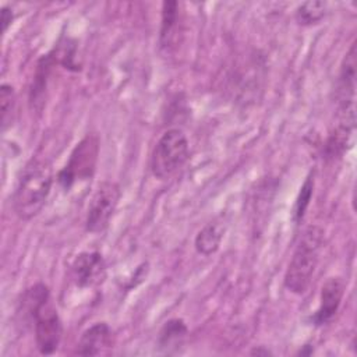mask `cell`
Wrapping results in <instances>:
<instances>
[{
    "instance_id": "obj_1",
    "label": "cell",
    "mask_w": 357,
    "mask_h": 357,
    "mask_svg": "<svg viewBox=\"0 0 357 357\" xmlns=\"http://www.w3.org/2000/svg\"><path fill=\"white\" fill-rule=\"evenodd\" d=\"M22 312L33 322L35 343L40 354H53L63 337V322L45 283L28 287L21 298Z\"/></svg>"
},
{
    "instance_id": "obj_2",
    "label": "cell",
    "mask_w": 357,
    "mask_h": 357,
    "mask_svg": "<svg viewBox=\"0 0 357 357\" xmlns=\"http://www.w3.org/2000/svg\"><path fill=\"white\" fill-rule=\"evenodd\" d=\"M53 185V169L47 159L32 158L17 181L13 208L21 220H31L43 209Z\"/></svg>"
},
{
    "instance_id": "obj_3",
    "label": "cell",
    "mask_w": 357,
    "mask_h": 357,
    "mask_svg": "<svg viewBox=\"0 0 357 357\" xmlns=\"http://www.w3.org/2000/svg\"><path fill=\"white\" fill-rule=\"evenodd\" d=\"M322 245V227L312 225L304 229L283 278V284L290 293L301 296L308 290L319 262Z\"/></svg>"
},
{
    "instance_id": "obj_4",
    "label": "cell",
    "mask_w": 357,
    "mask_h": 357,
    "mask_svg": "<svg viewBox=\"0 0 357 357\" xmlns=\"http://www.w3.org/2000/svg\"><path fill=\"white\" fill-rule=\"evenodd\" d=\"M190 159L188 139L181 128H169L158 139L151 155V172L159 180L177 174Z\"/></svg>"
},
{
    "instance_id": "obj_5",
    "label": "cell",
    "mask_w": 357,
    "mask_h": 357,
    "mask_svg": "<svg viewBox=\"0 0 357 357\" xmlns=\"http://www.w3.org/2000/svg\"><path fill=\"white\" fill-rule=\"evenodd\" d=\"M99 155V138L96 134H86L73 149L64 167L57 174V181L63 190L68 191L77 181L88 180L93 176Z\"/></svg>"
},
{
    "instance_id": "obj_6",
    "label": "cell",
    "mask_w": 357,
    "mask_h": 357,
    "mask_svg": "<svg viewBox=\"0 0 357 357\" xmlns=\"http://www.w3.org/2000/svg\"><path fill=\"white\" fill-rule=\"evenodd\" d=\"M120 187L117 183L105 180L99 183L88 205L85 218V230L89 233H102L109 227V223L117 209L120 201Z\"/></svg>"
},
{
    "instance_id": "obj_7",
    "label": "cell",
    "mask_w": 357,
    "mask_h": 357,
    "mask_svg": "<svg viewBox=\"0 0 357 357\" xmlns=\"http://www.w3.org/2000/svg\"><path fill=\"white\" fill-rule=\"evenodd\" d=\"M354 95H356V43L353 42L340 64V71L337 78V91H336L339 121H344L353 126L356 123Z\"/></svg>"
},
{
    "instance_id": "obj_8",
    "label": "cell",
    "mask_w": 357,
    "mask_h": 357,
    "mask_svg": "<svg viewBox=\"0 0 357 357\" xmlns=\"http://www.w3.org/2000/svg\"><path fill=\"white\" fill-rule=\"evenodd\" d=\"M107 275V265L103 255L98 251H82L71 264L74 283L81 287H96L102 284Z\"/></svg>"
},
{
    "instance_id": "obj_9",
    "label": "cell",
    "mask_w": 357,
    "mask_h": 357,
    "mask_svg": "<svg viewBox=\"0 0 357 357\" xmlns=\"http://www.w3.org/2000/svg\"><path fill=\"white\" fill-rule=\"evenodd\" d=\"M344 287V280L339 276H332L326 279V282L321 287L319 305L311 317V321L315 326H324L335 318L342 304Z\"/></svg>"
},
{
    "instance_id": "obj_10",
    "label": "cell",
    "mask_w": 357,
    "mask_h": 357,
    "mask_svg": "<svg viewBox=\"0 0 357 357\" xmlns=\"http://www.w3.org/2000/svg\"><path fill=\"white\" fill-rule=\"evenodd\" d=\"M180 7V3L173 0L162 3L159 45L166 52L176 49L183 33V13Z\"/></svg>"
},
{
    "instance_id": "obj_11",
    "label": "cell",
    "mask_w": 357,
    "mask_h": 357,
    "mask_svg": "<svg viewBox=\"0 0 357 357\" xmlns=\"http://www.w3.org/2000/svg\"><path fill=\"white\" fill-rule=\"evenodd\" d=\"M113 347V331L106 322H95L86 328L77 344L78 356H100Z\"/></svg>"
},
{
    "instance_id": "obj_12",
    "label": "cell",
    "mask_w": 357,
    "mask_h": 357,
    "mask_svg": "<svg viewBox=\"0 0 357 357\" xmlns=\"http://www.w3.org/2000/svg\"><path fill=\"white\" fill-rule=\"evenodd\" d=\"M188 335V328L181 318L167 319L159 331L158 335V347L165 354L177 353Z\"/></svg>"
},
{
    "instance_id": "obj_13",
    "label": "cell",
    "mask_w": 357,
    "mask_h": 357,
    "mask_svg": "<svg viewBox=\"0 0 357 357\" xmlns=\"http://www.w3.org/2000/svg\"><path fill=\"white\" fill-rule=\"evenodd\" d=\"M225 230V223L220 219H213L205 223L197 233L194 240V247L197 252L204 257L215 254L220 247Z\"/></svg>"
},
{
    "instance_id": "obj_14",
    "label": "cell",
    "mask_w": 357,
    "mask_h": 357,
    "mask_svg": "<svg viewBox=\"0 0 357 357\" xmlns=\"http://www.w3.org/2000/svg\"><path fill=\"white\" fill-rule=\"evenodd\" d=\"M56 59L53 56V53H47L45 56H42L38 61L36 66V71L33 75V81L29 89V103L35 107V109H40L45 100V92H46V86H47V78L50 75V70L52 67L56 64Z\"/></svg>"
},
{
    "instance_id": "obj_15",
    "label": "cell",
    "mask_w": 357,
    "mask_h": 357,
    "mask_svg": "<svg viewBox=\"0 0 357 357\" xmlns=\"http://www.w3.org/2000/svg\"><path fill=\"white\" fill-rule=\"evenodd\" d=\"M353 130H354V126H350L343 121H337V124L332 128L325 142L324 158L325 159L340 158L346 151V145L349 144Z\"/></svg>"
},
{
    "instance_id": "obj_16",
    "label": "cell",
    "mask_w": 357,
    "mask_h": 357,
    "mask_svg": "<svg viewBox=\"0 0 357 357\" xmlns=\"http://www.w3.org/2000/svg\"><path fill=\"white\" fill-rule=\"evenodd\" d=\"M328 13V3L319 0H310L301 3L294 13V18L297 24L303 26H311L319 24Z\"/></svg>"
},
{
    "instance_id": "obj_17",
    "label": "cell",
    "mask_w": 357,
    "mask_h": 357,
    "mask_svg": "<svg viewBox=\"0 0 357 357\" xmlns=\"http://www.w3.org/2000/svg\"><path fill=\"white\" fill-rule=\"evenodd\" d=\"M312 194H314V174L311 172L305 177L304 183L301 184L300 191L297 194V198L294 201V206H293V211H291V219L296 225H298L304 219L305 212L310 206V201L312 198Z\"/></svg>"
},
{
    "instance_id": "obj_18",
    "label": "cell",
    "mask_w": 357,
    "mask_h": 357,
    "mask_svg": "<svg viewBox=\"0 0 357 357\" xmlns=\"http://www.w3.org/2000/svg\"><path fill=\"white\" fill-rule=\"evenodd\" d=\"M17 98L13 85L3 82L0 86V112H1V130L6 131L13 126L15 116Z\"/></svg>"
},
{
    "instance_id": "obj_19",
    "label": "cell",
    "mask_w": 357,
    "mask_h": 357,
    "mask_svg": "<svg viewBox=\"0 0 357 357\" xmlns=\"http://www.w3.org/2000/svg\"><path fill=\"white\" fill-rule=\"evenodd\" d=\"M13 20H14V11H13L8 6L1 7V25H3V32H7L8 26L13 24Z\"/></svg>"
},
{
    "instance_id": "obj_20",
    "label": "cell",
    "mask_w": 357,
    "mask_h": 357,
    "mask_svg": "<svg viewBox=\"0 0 357 357\" xmlns=\"http://www.w3.org/2000/svg\"><path fill=\"white\" fill-rule=\"evenodd\" d=\"M251 354H255V356H268V354H272L268 349H264V346H258V347H255L252 351H251Z\"/></svg>"
}]
</instances>
